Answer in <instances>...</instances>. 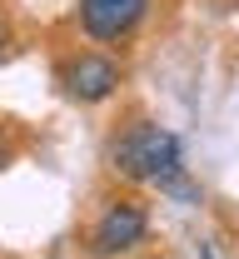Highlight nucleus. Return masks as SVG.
Returning a JSON list of instances; mask_svg holds the SVG:
<instances>
[{
    "label": "nucleus",
    "mask_w": 239,
    "mask_h": 259,
    "mask_svg": "<svg viewBox=\"0 0 239 259\" xmlns=\"http://www.w3.org/2000/svg\"><path fill=\"white\" fill-rule=\"evenodd\" d=\"M60 85H65V95L80 100V105H100V100H110L115 85H120V65L110 60V55L85 50V55H75V60L60 65Z\"/></svg>",
    "instance_id": "obj_4"
},
{
    "label": "nucleus",
    "mask_w": 239,
    "mask_h": 259,
    "mask_svg": "<svg viewBox=\"0 0 239 259\" xmlns=\"http://www.w3.org/2000/svg\"><path fill=\"white\" fill-rule=\"evenodd\" d=\"M5 40H10V30H5V20H0V50H5Z\"/></svg>",
    "instance_id": "obj_5"
},
{
    "label": "nucleus",
    "mask_w": 239,
    "mask_h": 259,
    "mask_svg": "<svg viewBox=\"0 0 239 259\" xmlns=\"http://www.w3.org/2000/svg\"><path fill=\"white\" fill-rule=\"evenodd\" d=\"M145 15H150V0H80V30L100 45L135 35Z\"/></svg>",
    "instance_id": "obj_3"
},
{
    "label": "nucleus",
    "mask_w": 239,
    "mask_h": 259,
    "mask_svg": "<svg viewBox=\"0 0 239 259\" xmlns=\"http://www.w3.org/2000/svg\"><path fill=\"white\" fill-rule=\"evenodd\" d=\"M110 169L135 180V185H170L184 175L179 164V135L165 125H130L115 145H110Z\"/></svg>",
    "instance_id": "obj_1"
},
{
    "label": "nucleus",
    "mask_w": 239,
    "mask_h": 259,
    "mask_svg": "<svg viewBox=\"0 0 239 259\" xmlns=\"http://www.w3.org/2000/svg\"><path fill=\"white\" fill-rule=\"evenodd\" d=\"M145 234H150L145 204H135V199H115L100 220H95V229H90V254H95V259L130 254L135 244H145Z\"/></svg>",
    "instance_id": "obj_2"
},
{
    "label": "nucleus",
    "mask_w": 239,
    "mask_h": 259,
    "mask_svg": "<svg viewBox=\"0 0 239 259\" xmlns=\"http://www.w3.org/2000/svg\"><path fill=\"white\" fill-rule=\"evenodd\" d=\"M0 160H5V145H0Z\"/></svg>",
    "instance_id": "obj_6"
}]
</instances>
